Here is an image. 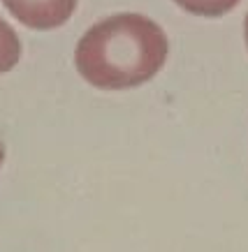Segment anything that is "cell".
I'll list each match as a JSON object with an SVG mask.
<instances>
[{
	"instance_id": "6",
	"label": "cell",
	"mask_w": 248,
	"mask_h": 252,
	"mask_svg": "<svg viewBox=\"0 0 248 252\" xmlns=\"http://www.w3.org/2000/svg\"><path fill=\"white\" fill-rule=\"evenodd\" d=\"M2 160H5V148L0 146V167H2Z\"/></svg>"
},
{
	"instance_id": "1",
	"label": "cell",
	"mask_w": 248,
	"mask_h": 252,
	"mask_svg": "<svg viewBox=\"0 0 248 252\" xmlns=\"http://www.w3.org/2000/svg\"><path fill=\"white\" fill-rule=\"evenodd\" d=\"M167 35L142 14H116L91 26L77 44L79 74L95 88L123 91L146 84L167 61Z\"/></svg>"
},
{
	"instance_id": "2",
	"label": "cell",
	"mask_w": 248,
	"mask_h": 252,
	"mask_svg": "<svg viewBox=\"0 0 248 252\" xmlns=\"http://www.w3.org/2000/svg\"><path fill=\"white\" fill-rule=\"evenodd\" d=\"M2 2L12 12V16L35 31L58 28L70 19L77 7V0H2Z\"/></svg>"
},
{
	"instance_id": "5",
	"label": "cell",
	"mask_w": 248,
	"mask_h": 252,
	"mask_svg": "<svg viewBox=\"0 0 248 252\" xmlns=\"http://www.w3.org/2000/svg\"><path fill=\"white\" fill-rule=\"evenodd\" d=\"M244 32H246V46H248V14H246V23H244Z\"/></svg>"
},
{
	"instance_id": "4",
	"label": "cell",
	"mask_w": 248,
	"mask_h": 252,
	"mask_svg": "<svg viewBox=\"0 0 248 252\" xmlns=\"http://www.w3.org/2000/svg\"><path fill=\"white\" fill-rule=\"evenodd\" d=\"M174 2L195 16H223L239 5V0H174Z\"/></svg>"
},
{
	"instance_id": "3",
	"label": "cell",
	"mask_w": 248,
	"mask_h": 252,
	"mask_svg": "<svg viewBox=\"0 0 248 252\" xmlns=\"http://www.w3.org/2000/svg\"><path fill=\"white\" fill-rule=\"evenodd\" d=\"M19 58H21V42L9 28V23L0 19V74L9 72L19 63Z\"/></svg>"
}]
</instances>
